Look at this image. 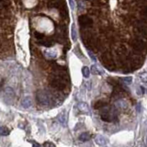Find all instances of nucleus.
Returning a JSON list of instances; mask_svg holds the SVG:
<instances>
[{
    "instance_id": "8",
    "label": "nucleus",
    "mask_w": 147,
    "mask_h": 147,
    "mask_svg": "<svg viewBox=\"0 0 147 147\" xmlns=\"http://www.w3.org/2000/svg\"><path fill=\"white\" fill-rule=\"evenodd\" d=\"M95 142H96V144L99 145H101V146H103V145L106 144V139L104 138V136H102V135H96V138H95Z\"/></svg>"
},
{
    "instance_id": "14",
    "label": "nucleus",
    "mask_w": 147,
    "mask_h": 147,
    "mask_svg": "<svg viewBox=\"0 0 147 147\" xmlns=\"http://www.w3.org/2000/svg\"><path fill=\"white\" fill-rule=\"evenodd\" d=\"M106 106V103L103 101H97L95 105V109H101L103 107Z\"/></svg>"
},
{
    "instance_id": "1",
    "label": "nucleus",
    "mask_w": 147,
    "mask_h": 147,
    "mask_svg": "<svg viewBox=\"0 0 147 147\" xmlns=\"http://www.w3.org/2000/svg\"><path fill=\"white\" fill-rule=\"evenodd\" d=\"M100 116L104 121H114L117 119V112L115 109H110L107 107H103V108H101Z\"/></svg>"
},
{
    "instance_id": "12",
    "label": "nucleus",
    "mask_w": 147,
    "mask_h": 147,
    "mask_svg": "<svg viewBox=\"0 0 147 147\" xmlns=\"http://www.w3.org/2000/svg\"><path fill=\"white\" fill-rule=\"evenodd\" d=\"M116 53L118 54V55H119V56L125 55V54L127 53V49L123 48V47H121V48H119L116 51Z\"/></svg>"
},
{
    "instance_id": "4",
    "label": "nucleus",
    "mask_w": 147,
    "mask_h": 147,
    "mask_svg": "<svg viewBox=\"0 0 147 147\" xmlns=\"http://www.w3.org/2000/svg\"><path fill=\"white\" fill-rule=\"evenodd\" d=\"M51 86L54 88L58 89V90H63L66 87V83L64 80L61 79L60 77H57V78H53L51 80Z\"/></svg>"
},
{
    "instance_id": "5",
    "label": "nucleus",
    "mask_w": 147,
    "mask_h": 147,
    "mask_svg": "<svg viewBox=\"0 0 147 147\" xmlns=\"http://www.w3.org/2000/svg\"><path fill=\"white\" fill-rule=\"evenodd\" d=\"M131 45H132V48L134 49L135 52H139V53H141L142 50L145 49V42L142 41L141 39H134L131 42Z\"/></svg>"
},
{
    "instance_id": "10",
    "label": "nucleus",
    "mask_w": 147,
    "mask_h": 147,
    "mask_svg": "<svg viewBox=\"0 0 147 147\" xmlns=\"http://www.w3.org/2000/svg\"><path fill=\"white\" fill-rule=\"evenodd\" d=\"M10 133V130L8 129V127L2 126L0 127V135L1 136H8Z\"/></svg>"
},
{
    "instance_id": "16",
    "label": "nucleus",
    "mask_w": 147,
    "mask_h": 147,
    "mask_svg": "<svg viewBox=\"0 0 147 147\" xmlns=\"http://www.w3.org/2000/svg\"><path fill=\"white\" fill-rule=\"evenodd\" d=\"M65 119H66V116H65V113L64 112H63L60 116H59V121H61V122H65Z\"/></svg>"
},
{
    "instance_id": "13",
    "label": "nucleus",
    "mask_w": 147,
    "mask_h": 147,
    "mask_svg": "<svg viewBox=\"0 0 147 147\" xmlns=\"http://www.w3.org/2000/svg\"><path fill=\"white\" fill-rule=\"evenodd\" d=\"M116 106L118 107V108H119V109H125L127 108V104L124 101H121V100H119V101L117 102Z\"/></svg>"
},
{
    "instance_id": "9",
    "label": "nucleus",
    "mask_w": 147,
    "mask_h": 147,
    "mask_svg": "<svg viewBox=\"0 0 147 147\" xmlns=\"http://www.w3.org/2000/svg\"><path fill=\"white\" fill-rule=\"evenodd\" d=\"M90 138H91V135H90L89 132H83V133L78 137V140L79 141H81V142H87V141L90 140Z\"/></svg>"
},
{
    "instance_id": "18",
    "label": "nucleus",
    "mask_w": 147,
    "mask_h": 147,
    "mask_svg": "<svg viewBox=\"0 0 147 147\" xmlns=\"http://www.w3.org/2000/svg\"><path fill=\"white\" fill-rule=\"evenodd\" d=\"M122 80H123L124 83H126V84H131L132 81V78L131 76H129V77H124V78H122Z\"/></svg>"
},
{
    "instance_id": "19",
    "label": "nucleus",
    "mask_w": 147,
    "mask_h": 147,
    "mask_svg": "<svg viewBox=\"0 0 147 147\" xmlns=\"http://www.w3.org/2000/svg\"><path fill=\"white\" fill-rule=\"evenodd\" d=\"M42 146L43 147H55V145L53 144V142H46L43 143Z\"/></svg>"
},
{
    "instance_id": "20",
    "label": "nucleus",
    "mask_w": 147,
    "mask_h": 147,
    "mask_svg": "<svg viewBox=\"0 0 147 147\" xmlns=\"http://www.w3.org/2000/svg\"><path fill=\"white\" fill-rule=\"evenodd\" d=\"M35 37L37 39H39V40H41V39H43V37H44V36H43L42 34H41V33H36Z\"/></svg>"
},
{
    "instance_id": "7",
    "label": "nucleus",
    "mask_w": 147,
    "mask_h": 147,
    "mask_svg": "<svg viewBox=\"0 0 147 147\" xmlns=\"http://www.w3.org/2000/svg\"><path fill=\"white\" fill-rule=\"evenodd\" d=\"M77 108L80 111L82 112H85V113H88L89 112V108H88V105L85 103V102H80L78 105H77Z\"/></svg>"
},
{
    "instance_id": "6",
    "label": "nucleus",
    "mask_w": 147,
    "mask_h": 147,
    "mask_svg": "<svg viewBox=\"0 0 147 147\" xmlns=\"http://www.w3.org/2000/svg\"><path fill=\"white\" fill-rule=\"evenodd\" d=\"M21 105H22L23 108H25V109H28L30 107H31L32 105V100L30 96H26L24 99H22V102H21Z\"/></svg>"
},
{
    "instance_id": "21",
    "label": "nucleus",
    "mask_w": 147,
    "mask_h": 147,
    "mask_svg": "<svg viewBox=\"0 0 147 147\" xmlns=\"http://www.w3.org/2000/svg\"><path fill=\"white\" fill-rule=\"evenodd\" d=\"M31 142L33 143V147H41L39 143H37V142H34V141H31Z\"/></svg>"
},
{
    "instance_id": "11",
    "label": "nucleus",
    "mask_w": 147,
    "mask_h": 147,
    "mask_svg": "<svg viewBox=\"0 0 147 147\" xmlns=\"http://www.w3.org/2000/svg\"><path fill=\"white\" fill-rule=\"evenodd\" d=\"M82 75H83V76H84L86 78L89 77V75H90V70H89L88 67L84 66V67L82 68Z\"/></svg>"
},
{
    "instance_id": "15",
    "label": "nucleus",
    "mask_w": 147,
    "mask_h": 147,
    "mask_svg": "<svg viewBox=\"0 0 147 147\" xmlns=\"http://www.w3.org/2000/svg\"><path fill=\"white\" fill-rule=\"evenodd\" d=\"M90 72H91L93 75H99L100 74V72H99V70L97 68H96L95 65H92L91 66V69H90Z\"/></svg>"
},
{
    "instance_id": "3",
    "label": "nucleus",
    "mask_w": 147,
    "mask_h": 147,
    "mask_svg": "<svg viewBox=\"0 0 147 147\" xmlns=\"http://www.w3.org/2000/svg\"><path fill=\"white\" fill-rule=\"evenodd\" d=\"M78 23H79V25H80L81 28L86 29V28H89L90 26L93 25V20L91 19V18H89L88 16L82 15L79 17Z\"/></svg>"
},
{
    "instance_id": "17",
    "label": "nucleus",
    "mask_w": 147,
    "mask_h": 147,
    "mask_svg": "<svg viewBox=\"0 0 147 147\" xmlns=\"http://www.w3.org/2000/svg\"><path fill=\"white\" fill-rule=\"evenodd\" d=\"M75 25L72 26V39H73V41H76V31H75Z\"/></svg>"
},
{
    "instance_id": "2",
    "label": "nucleus",
    "mask_w": 147,
    "mask_h": 147,
    "mask_svg": "<svg viewBox=\"0 0 147 147\" xmlns=\"http://www.w3.org/2000/svg\"><path fill=\"white\" fill-rule=\"evenodd\" d=\"M36 99H37V101H38L39 104L41 105H48L50 103V97H49V95L46 93L44 90H40V91L37 92V96H36Z\"/></svg>"
}]
</instances>
